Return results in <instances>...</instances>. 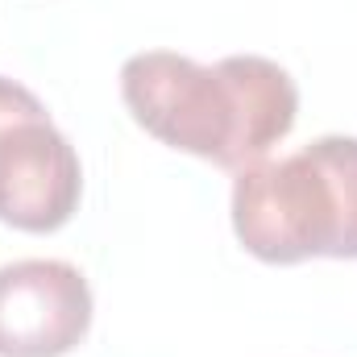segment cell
<instances>
[{
	"mask_svg": "<svg viewBox=\"0 0 357 357\" xmlns=\"http://www.w3.org/2000/svg\"><path fill=\"white\" fill-rule=\"evenodd\" d=\"M91 328V287L71 262L0 266V357H63Z\"/></svg>",
	"mask_w": 357,
	"mask_h": 357,
	"instance_id": "obj_4",
	"label": "cell"
},
{
	"mask_svg": "<svg viewBox=\"0 0 357 357\" xmlns=\"http://www.w3.org/2000/svg\"><path fill=\"white\" fill-rule=\"evenodd\" d=\"M84 191V167L67 133L29 88L0 75V220L21 233L63 229Z\"/></svg>",
	"mask_w": 357,
	"mask_h": 357,
	"instance_id": "obj_3",
	"label": "cell"
},
{
	"mask_svg": "<svg viewBox=\"0 0 357 357\" xmlns=\"http://www.w3.org/2000/svg\"><path fill=\"white\" fill-rule=\"evenodd\" d=\"M233 233L274 266L357 258V137L324 133L287 158L237 171Z\"/></svg>",
	"mask_w": 357,
	"mask_h": 357,
	"instance_id": "obj_2",
	"label": "cell"
},
{
	"mask_svg": "<svg viewBox=\"0 0 357 357\" xmlns=\"http://www.w3.org/2000/svg\"><path fill=\"white\" fill-rule=\"evenodd\" d=\"M121 96L162 146L225 171L262 162L299 112L295 79L262 54H229L204 67L175 50H146L125 59Z\"/></svg>",
	"mask_w": 357,
	"mask_h": 357,
	"instance_id": "obj_1",
	"label": "cell"
}]
</instances>
